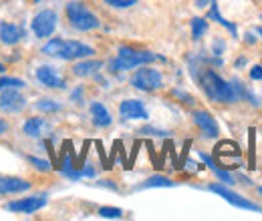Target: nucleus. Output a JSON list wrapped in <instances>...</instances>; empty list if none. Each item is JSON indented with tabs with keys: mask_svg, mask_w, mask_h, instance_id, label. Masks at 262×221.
<instances>
[{
	"mask_svg": "<svg viewBox=\"0 0 262 221\" xmlns=\"http://www.w3.org/2000/svg\"><path fill=\"white\" fill-rule=\"evenodd\" d=\"M101 66H103L101 61L87 59V61H81V63H77L73 66V75H77V77H91V75L97 72Z\"/></svg>",
	"mask_w": 262,
	"mask_h": 221,
	"instance_id": "16",
	"label": "nucleus"
},
{
	"mask_svg": "<svg viewBox=\"0 0 262 221\" xmlns=\"http://www.w3.org/2000/svg\"><path fill=\"white\" fill-rule=\"evenodd\" d=\"M36 109L42 113H57V111H61V105L53 99H40V101H36Z\"/></svg>",
	"mask_w": 262,
	"mask_h": 221,
	"instance_id": "23",
	"label": "nucleus"
},
{
	"mask_svg": "<svg viewBox=\"0 0 262 221\" xmlns=\"http://www.w3.org/2000/svg\"><path fill=\"white\" fill-rule=\"evenodd\" d=\"M45 205H47V195H33V197L10 201L6 205V209L8 211H14V213H34V211L42 209Z\"/></svg>",
	"mask_w": 262,
	"mask_h": 221,
	"instance_id": "8",
	"label": "nucleus"
},
{
	"mask_svg": "<svg viewBox=\"0 0 262 221\" xmlns=\"http://www.w3.org/2000/svg\"><path fill=\"white\" fill-rule=\"evenodd\" d=\"M65 12H67L69 22H71V27L81 32L95 31V29H99V24H101L97 16H95L85 4H81V2H69Z\"/></svg>",
	"mask_w": 262,
	"mask_h": 221,
	"instance_id": "4",
	"label": "nucleus"
},
{
	"mask_svg": "<svg viewBox=\"0 0 262 221\" xmlns=\"http://www.w3.org/2000/svg\"><path fill=\"white\" fill-rule=\"evenodd\" d=\"M34 77L47 89H65V79L53 66H38L34 70Z\"/></svg>",
	"mask_w": 262,
	"mask_h": 221,
	"instance_id": "10",
	"label": "nucleus"
},
{
	"mask_svg": "<svg viewBox=\"0 0 262 221\" xmlns=\"http://www.w3.org/2000/svg\"><path fill=\"white\" fill-rule=\"evenodd\" d=\"M224 48H226V44H224V40H220V38H216L214 40V55H222L224 53Z\"/></svg>",
	"mask_w": 262,
	"mask_h": 221,
	"instance_id": "30",
	"label": "nucleus"
},
{
	"mask_svg": "<svg viewBox=\"0 0 262 221\" xmlns=\"http://www.w3.org/2000/svg\"><path fill=\"white\" fill-rule=\"evenodd\" d=\"M176 183L171 181V179H167L164 175H154V177H149V179H145V183H143V187L147 189V187H173Z\"/></svg>",
	"mask_w": 262,
	"mask_h": 221,
	"instance_id": "22",
	"label": "nucleus"
},
{
	"mask_svg": "<svg viewBox=\"0 0 262 221\" xmlns=\"http://www.w3.org/2000/svg\"><path fill=\"white\" fill-rule=\"evenodd\" d=\"M99 215L103 219H119V217H123V211L119 207H101Z\"/></svg>",
	"mask_w": 262,
	"mask_h": 221,
	"instance_id": "26",
	"label": "nucleus"
},
{
	"mask_svg": "<svg viewBox=\"0 0 262 221\" xmlns=\"http://www.w3.org/2000/svg\"><path fill=\"white\" fill-rule=\"evenodd\" d=\"M258 191H260V195H262V187H260V189H258Z\"/></svg>",
	"mask_w": 262,
	"mask_h": 221,
	"instance_id": "42",
	"label": "nucleus"
},
{
	"mask_svg": "<svg viewBox=\"0 0 262 221\" xmlns=\"http://www.w3.org/2000/svg\"><path fill=\"white\" fill-rule=\"evenodd\" d=\"M2 72H4V64H0V75H2Z\"/></svg>",
	"mask_w": 262,
	"mask_h": 221,
	"instance_id": "41",
	"label": "nucleus"
},
{
	"mask_svg": "<svg viewBox=\"0 0 262 221\" xmlns=\"http://www.w3.org/2000/svg\"><path fill=\"white\" fill-rule=\"evenodd\" d=\"M61 173L65 175V177H69V179H79L83 173H79L75 167H73V161H71V157L69 155H65V161H63V165H61Z\"/></svg>",
	"mask_w": 262,
	"mask_h": 221,
	"instance_id": "24",
	"label": "nucleus"
},
{
	"mask_svg": "<svg viewBox=\"0 0 262 221\" xmlns=\"http://www.w3.org/2000/svg\"><path fill=\"white\" fill-rule=\"evenodd\" d=\"M105 2L113 8H129V6H135L137 0H105Z\"/></svg>",
	"mask_w": 262,
	"mask_h": 221,
	"instance_id": "28",
	"label": "nucleus"
},
{
	"mask_svg": "<svg viewBox=\"0 0 262 221\" xmlns=\"http://www.w3.org/2000/svg\"><path fill=\"white\" fill-rule=\"evenodd\" d=\"M164 61L160 55H154V53H147V51H137V48H131V46H119L117 51V57L109 63L111 66V72H121V70H131L135 66H143V64H149L154 61Z\"/></svg>",
	"mask_w": 262,
	"mask_h": 221,
	"instance_id": "3",
	"label": "nucleus"
},
{
	"mask_svg": "<svg viewBox=\"0 0 262 221\" xmlns=\"http://www.w3.org/2000/svg\"><path fill=\"white\" fill-rule=\"evenodd\" d=\"M81 95H83V89L79 87V89H77V91L71 95V99H75V101H81Z\"/></svg>",
	"mask_w": 262,
	"mask_h": 221,
	"instance_id": "35",
	"label": "nucleus"
},
{
	"mask_svg": "<svg viewBox=\"0 0 262 221\" xmlns=\"http://www.w3.org/2000/svg\"><path fill=\"white\" fill-rule=\"evenodd\" d=\"M208 18H210V20H216V22H218V24H222V27H226L232 36H236V34H238V31H236V24H232L230 20H226V18H224V16L218 12V4H216V2H212L210 12H208Z\"/></svg>",
	"mask_w": 262,
	"mask_h": 221,
	"instance_id": "19",
	"label": "nucleus"
},
{
	"mask_svg": "<svg viewBox=\"0 0 262 221\" xmlns=\"http://www.w3.org/2000/svg\"><path fill=\"white\" fill-rule=\"evenodd\" d=\"M29 189H31V183L27 179L0 177V195H14V193H25Z\"/></svg>",
	"mask_w": 262,
	"mask_h": 221,
	"instance_id": "13",
	"label": "nucleus"
},
{
	"mask_svg": "<svg viewBox=\"0 0 262 221\" xmlns=\"http://www.w3.org/2000/svg\"><path fill=\"white\" fill-rule=\"evenodd\" d=\"M33 32L38 38H49L57 29V12L55 10H40L31 22Z\"/></svg>",
	"mask_w": 262,
	"mask_h": 221,
	"instance_id": "6",
	"label": "nucleus"
},
{
	"mask_svg": "<svg viewBox=\"0 0 262 221\" xmlns=\"http://www.w3.org/2000/svg\"><path fill=\"white\" fill-rule=\"evenodd\" d=\"M89 113H91V119H93V125L95 127H109L113 123V119H111V113L101 105V103H91V107H89Z\"/></svg>",
	"mask_w": 262,
	"mask_h": 221,
	"instance_id": "15",
	"label": "nucleus"
},
{
	"mask_svg": "<svg viewBox=\"0 0 262 221\" xmlns=\"http://www.w3.org/2000/svg\"><path fill=\"white\" fill-rule=\"evenodd\" d=\"M29 163L34 165L38 171H51V163L45 161V159H38V157H33V155H31V157H29Z\"/></svg>",
	"mask_w": 262,
	"mask_h": 221,
	"instance_id": "27",
	"label": "nucleus"
},
{
	"mask_svg": "<svg viewBox=\"0 0 262 221\" xmlns=\"http://www.w3.org/2000/svg\"><path fill=\"white\" fill-rule=\"evenodd\" d=\"M119 115L125 119V121H135V119H147V111H145V105L137 99H127L119 105Z\"/></svg>",
	"mask_w": 262,
	"mask_h": 221,
	"instance_id": "12",
	"label": "nucleus"
},
{
	"mask_svg": "<svg viewBox=\"0 0 262 221\" xmlns=\"http://www.w3.org/2000/svg\"><path fill=\"white\" fill-rule=\"evenodd\" d=\"M190 27H192V38H194V40H200V38L208 32V20H206V18H192Z\"/></svg>",
	"mask_w": 262,
	"mask_h": 221,
	"instance_id": "21",
	"label": "nucleus"
},
{
	"mask_svg": "<svg viewBox=\"0 0 262 221\" xmlns=\"http://www.w3.org/2000/svg\"><path fill=\"white\" fill-rule=\"evenodd\" d=\"M131 85L135 89H139V91H156V89H162L164 77H162L160 70L143 66V68L135 70V75L131 77Z\"/></svg>",
	"mask_w": 262,
	"mask_h": 221,
	"instance_id": "5",
	"label": "nucleus"
},
{
	"mask_svg": "<svg viewBox=\"0 0 262 221\" xmlns=\"http://www.w3.org/2000/svg\"><path fill=\"white\" fill-rule=\"evenodd\" d=\"M20 38H25V31L12 22H0V40L8 46L16 44Z\"/></svg>",
	"mask_w": 262,
	"mask_h": 221,
	"instance_id": "14",
	"label": "nucleus"
},
{
	"mask_svg": "<svg viewBox=\"0 0 262 221\" xmlns=\"http://www.w3.org/2000/svg\"><path fill=\"white\" fill-rule=\"evenodd\" d=\"M244 64H246V59H238L236 61V66H244Z\"/></svg>",
	"mask_w": 262,
	"mask_h": 221,
	"instance_id": "39",
	"label": "nucleus"
},
{
	"mask_svg": "<svg viewBox=\"0 0 262 221\" xmlns=\"http://www.w3.org/2000/svg\"><path fill=\"white\" fill-rule=\"evenodd\" d=\"M246 42H248V44H254V42H256V38L252 36V32H246Z\"/></svg>",
	"mask_w": 262,
	"mask_h": 221,
	"instance_id": "36",
	"label": "nucleus"
},
{
	"mask_svg": "<svg viewBox=\"0 0 262 221\" xmlns=\"http://www.w3.org/2000/svg\"><path fill=\"white\" fill-rule=\"evenodd\" d=\"M8 87L23 89V87H25V81H23V79H16V77H0V91H4V89H8Z\"/></svg>",
	"mask_w": 262,
	"mask_h": 221,
	"instance_id": "25",
	"label": "nucleus"
},
{
	"mask_svg": "<svg viewBox=\"0 0 262 221\" xmlns=\"http://www.w3.org/2000/svg\"><path fill=\"white\" fill-rule=\"evenodd\" d=\"M210 191H212V193H218V195H220L222 199H226L228 203L236 205V207H240V209H248V211H262L258 205L250 203V201H248V199H244L242 195H238V193L230 191L228 187H222V185H218V183L210 185Z\"/></svg>",
	"mask_w": 262,
	"mask_h": 221,
	"instance_id": "9",
	"label": "nucleus"
},
{
	"mask_svg": "<svg viewBox=\"0 0 262 221\" xmlns=\"http://www.w3.org/2000/svg\"><path fill=\"white\" fill-rule=\"evenodd\" d=\"M139 135H151V137H167L169 133H165V131H160V129H154V127H143V129L139 131Z\"/></svg>",
	"mask_w": 262,
	"mask_h": 221,
	"instance_id": "29",
	"label": "nucleus"
},
{
	"mask_svg": "<svg viewBox=\"0 0 262 221\" xmlns=\"http://www.w3.org/2000/svg\"><path fill=\"white\" fill-rule=\"evenodd\" d=\"M171 93H173L176 96H180L182 101H186V103H192V96L186 95V93H182V91H171Z\"/></svg>",
	"mask_w": 262,
	"mask_h": 221,
	"instance_id": "33",
	"label": "nucleus"
},
{
	"mask_svg": "<svg viewBox=\"0 0 262 221\" xmlns=\"http://www.w3.org/2000/svg\"><path fill=\"white\" fill-rule=\"evenodd\" d=\"M196 79L202 87V91L206 93L208 99H212L214 103H236L238 96L232 87V83H226L218 72H214L212 68H198Z\"/></svg>",
	"mask_w": 262,
	"mask_h": 221,
	"instance_id": "1",
	"label": "nucleus"
},
{
	"mask_svg": "<svg viewBox=\"0 0 262 221\" xmlns=\"http://www.w3.org/2000/svg\"><path fill=\"white\" fill-rule=\"evenodd\" d=\"M42 53L49 57H57L63 61H75V59H87L95 55V51L89 44H83L79 40H63V38H53L42 46Z\"/></svg>",
	"mask_w": 262,
	"mask_h": 221,
	"instance_id": "2",
	"label": "nucleus"
},
{
	"mask_svg": "<svg viewBox=\"0 0 262 221\" xmlns=\"http://www.w3.org/2000/svg\"><path fill=\"white\" fill-rule=\"evenodd\" d=\"M196 4H198V8H204V6L208 4V0H196Z\"/></svg>",
	"mask_w": 262,
	"mask_h": 221,
	"instance_id": "38",
	"label": "nucleus"
},
{
	"mask_svg": "<svg viewBox=\"0 0 262 221\" xmlns=\"http://www.w3.org/2000/svg\"><path fill=\"white\" fill-rule=\"evenodd\" d=\"M250 77H252L254 81H262V66L260 64H256V66H252V68H250Z\"/></svg>",
	"mask_w": 262,
	"mask_h": 221,
	"instance_id": "31",
	"label": "nucleus"
},
{
	"mask_svg": "<svg viewBox=\"0 0 262 221\" xmlns=\"http://www.w3.org/2000/svg\"><path fill=\"white\" fill-rule=\"evenodd\" d=\"M42 127H45V121L42 119H38V117H31V119H27L25 121V125H23V129H25V133L29 135V137H40L42 135Z\"/></svg>",
	"mask_w": 262,
	"mask_h": 221,
	"instance_id": "20",
	"label": "nucleus"
},
{
	"mask_svg": "<svg viewBox=\"0 0 262 221\" xmlns=\"http://www.w3.org/2000/svg\"><path fill=\"white\" fill-rule=\"evenodd\" d=\"M200 159H202V161H204V163H206V165H208V167H210V169H212V171L216 173V177H218L220 181H224V183H234V177L230 175L228 171H222L220 167H216L214 159L210 157V155H206L204 151H200Z\"/></svg>",
	"mask_w": 262,
	"mask_h": 221,
	"instance_id": "18",
	"label": "nucleus"
},
{
	"mask_svg": "<svg viewBox=\"0 0 262 221\" xmlns=\"http://www.w3.org/2000/svg\"><path fill=\"white\" fill-rule=\"evenodd\" d=\"M250 149H252V153H250V169H254V129H250Z\"/></svg>",
	"mask_w": 262,
	"mask_h": 221,
	"instance_id": "32",
	"label": "nucleus"
},
{
	"mask_svg": "<svg viewBox=\"0 0 262 221\" xmlns=\"http://www.w3.org/2000/svg\"><path fill=\"white\" fill-rule=\"evenodd\" d=\"M192 119H194L196 127L206 135V137L216 139V137L220 135L218 123H216V119H214L210 113H206V111H194V113H192Z\"/></svg>",
	"mask_w": 262,
	"mask_h": 221,
	"instance_id": "11",
	"label": "nucleus"
},
{
	"mask_svg": "<svg viewBox=\"0 0 262 221\" xmlns=\"http://www.w3.org/2000/svg\"><path fill=\"white\" fill-rule=\"evenodd\" d=\"M81 173H83V175H87V177H95V169H91V165H87Z\"/></svg>",
	"mask_w": 262,
	"mask_h": 221,
	"instance_id": "34",
	"label": "nucleus"
},
{
	"mask_svg": "<svg viewBox=\"0 0 262 221\" xmlns=\"http://www.w3.org/2000/svg\"><path fill=\"white\" fill-rule=\"evenodd\" d=\"M256 32H258V34L262 36V27H258V29H256Z\"/></svg>",
	"mask_w": 262,
	"mask_h": 221,
	"instance_id": "40",
	"label": "nucleus"
},
{
	"mask_svg": "<svg viewBox=\"0 0 262 221\" xmlns=\"http://www.w3.org/2000/svg\"><path fill=\"white\" fill-rule=\"evenodd\" d=\"M8 131V123L4 119H0V133H6Z\"/></svg>",
	"mask_w": 262,
	"mask_h": 221,
	"instance_id": "37",
	"label": "nucleus"
},
{
	"mask_svg": "<svg viewBox=\"0 0 262 221\" xmlns=\"http://www.w3.org/2000/svg\"><path fill=\"white\" fill-rule=\"evenodd\" d=\"M216 157L220 159V161H224L226 157H232L234 161L240 163V149H238V145L232 143V141H222V143L216 147Z\"/></svg>",
	"mask_w": 262,
	"mask_h": 221,
	"instance_id": "17",
	"label": "nucleus"
},
{
	"mask_svg": "<svg viewBox=\"0 0 262 221\" xmlns=\"http://www.w3.org/2000/svg\"><path fill=\"white\" fill-rule=\"evenodd\" d=\"M25 107H27V99L16 87H8V89L2 91V95H0V111H4V113H20Z\"/></svg>",
	"mask_w": 262,
	"mask_h": 221,
	"instance_id": "7",
	"label": "nucleus"
}]
</instances>
